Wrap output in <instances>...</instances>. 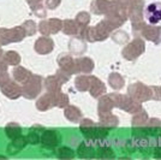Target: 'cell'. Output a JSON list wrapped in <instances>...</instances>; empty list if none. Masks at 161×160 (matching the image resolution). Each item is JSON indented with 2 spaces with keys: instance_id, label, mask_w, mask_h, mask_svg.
<instances>
[{
  "instance_id": "cell-1",
  "label": "cell",
  "mask_w": 161,
  "mask_h": 160,
  "mask_svg": "<svg viewBox=\"0 0 161 160\" xmlns=\"http://www.w3.org/2000/svg\"><path fill=\"white\" fill-rule=\"evenodd\" d=\"M147 18L150 23H158L161 20V5L160 4H150L146 10Z\"/></svg>"
},
{
  "instance_id": "cell-2",
  "label": "cell",
  "mask_w": 161,
  "mask_h": 160,
  "mask_svg": "<svg viewBox=\"0 0 161 160\" xmlns=\"http://www.w3.org/2000/svg\"><path fill=\"white\" fill-rule=\"evenodd\" d=\"M1 89H3V92L4 94L8 96V98H17V96H19L20 94H22V90H20V88L14 83V82H10V81H7L5 84H3L1 86Z\"/></svg>"
},
{
  "instance_id": "cell-3",
  "label": "cell",
  "mask_w": 161,
  "mask_h": 160,
  "mask_svg": "<svg viewBox=\"0 0 161 160\" xmlns=\"http://www.w3.org/2000/svg\"><path fill=\"white\" fill-rule=\"evenodd\" d=\"M41 140H42V143L46 145V146H55V145L59 142V141H58L59 140V136L57 135L55 131L49 130V131H45V133H43Z\"/></svg>"
},
{
  "instance_id": "cell-4",
  "label": "cell",
  "mask_w": 161,
  "mask_h": 160,
  "mask_svg": "<svg viewBox=\"0 0 161 160\" xmlns=\"http://www.w3.org/2000/svg\"><path fill=\"white\" fill-rule=\"evenodd\" d=\"M6 134L11 137V139H16L18 137L20 134V127L16 123H11V124H7L6 127Z\"/></svg>"
},
{
  "instance_id": "cell-5",
  "label": "cell",
  "mask_w": 161,
  "mask_h": 160,
  "mask_svg": "<svg viewBox=\"0 0 161 160\" xmlns=\"http://www.w3.org/2000/svg\"><path fill=\"white\" fill-rule=\"evenodd\" d=\"M5 61L10 65H17L20 61V57L16 52H7L5 54Z\"/></svg>"
},
{
  "instance_id": "cell-6",
  "label": "cell",
  "mask_w": 161,
  "mask_h": 160,
  "mask_svg": "<svg viewBox=\"0 0 161 160\" xmlns=\"http://www.w3.org/2000/svg\"><path fill=\"white\" fill-rule=\"evenodd\" d=\"M28 141L29 142H31V143H36L37 141H39V135H36L35 133H31L28 135Z\"/></svg>"
}]
</instances>
